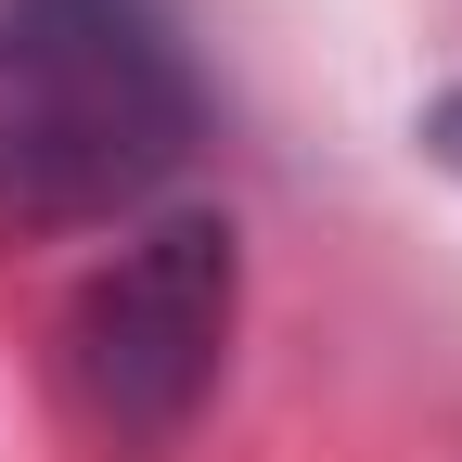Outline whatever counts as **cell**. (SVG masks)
<instances>
[{
	"mask_svg": "<svg viewBox=\"0 0 462 462\" xmlns=\"http://www.w3.org/2000/svg\"><path fill=\"white\" fill-rule=\"evenodd\" d=\"M206 142V78L154 0H0V245L129 231Z\"/></svg>",
	"mask_w": 462,
	"mask_h": 462,
	"instance_id": "1",
	"label": "cell"
},
{
	"mask_svg": "<svg viewBox=\"0 0 462 462\" xmlns=\"http://www.w3.org/2000/svg\"><path fill=\"white\" fill-rule=\"evenodd\" d=\"M231 321H245V231L218 206H154L116 231V257L78 282L65 309V373L78 411L129 449H167L231 360Z\"/></svg>",
	"mask_w": 462,
	"mask_h": 462,
	"instance_id": "2",
	"label": "cell"
},
{
	"mask_svg": "<svg viewBox=\"0 0 462 462\" xmlns=\"http://www.w3.org/2000/svg\"><path fill=\"white\" fill-rule=\"evenodd\" d=\"M424 167L462 193V90H437V103H424Z\"/></svg>",
	"mask_w": 462,
	"mask_h": 462,
	"instance_id": "3",
	"label": "cell"
}]
</instances>
